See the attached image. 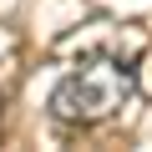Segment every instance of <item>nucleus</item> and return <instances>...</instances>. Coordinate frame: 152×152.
Segmentation results:
<instances>
[{
    "label": "nucleus",
    "mask_w": 152,
    "mask_h": 152,
    "mask_svg": "<svg viewBox=\"0 0 152 152\" xmlns=\"http://www.w3.org/2000/svg\"><path fill=\"white\" fill-rule=\"evenodd\" d=\"M137 91V76L127 61L117 56H91L81 66H71L56 91H51V117L66 122V127H96L107 117H117Z\"/></svg>",
    "instance_id": "nucleus-1"
}]
</instances>
